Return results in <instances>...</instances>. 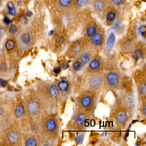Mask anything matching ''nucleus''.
Wrapping results in <instances>:
<instances>
[{
    "label": "nucleus",
    "instance_id": "obj_1",
    "mask_svg": "<svg viewBox=\"0 0 146 146\" xmlns=\"http://www.w3.org/2000/svg\"><path fill=\"white\" fill-rule=\"evenodd\" d=\"M38 129L41 139L57 140L60 130V124L57 115L45 112L41 115L39 120Z\"/></svg>",
    "mask_w": 146,
    "mask_h": 146
},
{
    "label": "nucleus",
    "instance_id": "obj_2",
    "mask_svg": "<svg viewBox=\"0 0 146 146\" xmlns=\"http://www.w3.org/2000/svg\"><path fill=\"white\" fill-rule=\"evenodd\" d=\"M99 94L91 90L84 89L75 99L76 109L84 110L92 115L97 108Z\"/></svg>",
    "mask_w": 146,
    "mask_h": 146
},
{
    "label": "nucleus",
    "instance_id": "obj_3",
    "mask_svg": "<svg viewBox=\"0 0 146 146\" xmlns=\"http://www.w3.org/2000/svg\"><path fill=\"white\" fill-rule=\"evenodd\" d=\"M137 26L136 23L130 24L127 32L116 43V47L121 55L130 54L138 41Z\"/></svg>",
    "mask_w": 146,
    "mask_h": 146
},
{
    "label": "nucleus",
    "instance_id": "obj_4",
    "mask_svg": "<svg viewBox=\"0 0 146 146\" xmlns=\"http://www.w3.org/2000/svg\"><path fill=\"white\" fill-rule=\"evenodd\" d=\"M33 25L26 26L21 28L16 37L18 49L20 52L30 49L35 44L36 33Z\"/></svg>",
    "mask_w": 146,
    "mask_h": 146
},
{
    "label": "nucleus",
    "instance_id": "obj_5",
    "mask_svg": "<svg viewBox=\"0 0 146 146\" xmlns=\"http://www.w3.org/2000/svg\"><path fill=\"white\" fill-rule=\"evenodd\" d=\"M133 115L115 101L111 109L110 117L116 126L123 130L127 127Z\"/></svg>",
    "mask_w": 146,
    "mask_h": 146
},
{
    "label": "nucleus",
    "instance_id": "obj_6",
    "mask_svg": "<svg viewBox=\"0 0 146 146\" xmlns=\"http://www.w3.org/2000/svg\"><path fill=\"white\" fill-rule=\"evenodd\" d=\"M124 74L118 68L104 72V89L110 91H119L122 87Z\"/></svg>",
    "mask_w": 146,
    "mask_h": 146
},
{
    "label": "nucleus",
    "instance_id": "obj_7",
    "mask_svg": "<svg viewBox=\"0 0 146 146\" xmlns=\"http://www.w3.org/2000/svg\"><path fill=\"white\" fill-rule=\"evenodd\" d=\"M91 116L84 110L75 109L67 124V129L76 132H82L86 129L87 121Z\"/></svg>",
    "mask_w": 146,
    "mask_h": 146
},
{
    "label": "nucleus",
    "instance_id": "obj_8",
    "mask_svg": "<svg viewBox=\"0 0 146 146\" xmlns=\"http://www.w3.org/2000/svg\"><path fill=\"white\" fill-rule=\"evenodd\" d=\"M132 78L136 88L138 103L146 100V64L142 67L133 72Z\"/></svg>",
    "mask_w": 146,
    "mask_h": 146
},
{
    "label": "nucleus",
    "instance_id": "obj_9",
    "mask_svg": "<svg viewBox=\"0 0 146 146\" xmlns=\"http://www.w3.org/2000/svg\"><path fill=\"white\" fill-rule=\"evenodd\" d=\"M84 74L85 75L84 85L86 87L84 89L100 94L104 89L103 71Z\"/></svg>",
    "mask_w": 146,
    "mask_h": 146
},
{
    "label": "nucleus",
    "instance_id": "obj_10",
    "mask_svg": "<svg viewBox=\"0 0 146 146\" xmlns=\"http://www.w3.org/2000/svg\"><path fill=\"white\" fill-rule=\"evenodd\" d=\"M119 92L116 102L133 114L135 108L134 88L122 90Z\"/></svg>",
    "mask_w": 146,
    "mask_h": 146
},
{
    "label": "nucleus",
    "instance_id": "obj_11",
    "mask_svg": "<svg viewBox=\"0 0 146 146\" xmlns=\"http://www.w3.org/2000/svg\"><path fill=\"white\" fill-rule=\"evenodd\" d=\"M14 112L12 111L11 103L0 99V130H4L11 126Z\"/></svg>",
    "mask_w": 146,
    "mask_h": 146
},
{
    "label": "nucleus",
    "instance_id": "obj_12",
    "mask_svg": "<svg viewBox=\"0 0 146 146\" xmlns=\"http://www.w3.org/2000/svg\"><path fill=\"white\" fill-rule=\"evenodd\" d=\"M107 38L105 29L101 26L96 34L87 42L94 52L100 53L104 49Z\"/></svg>",
    "mask_w": 146,
    "mask_h": 146
},
{
    "label": "nucleus",
    "instance_id": "obj_13",
    "mask_svg": "<svg viewBox=\"0 0 146 146\" xmlns=\"http://www.w3.org/2000/svg\"><path fill=\"white\" fill-rule=\"evenodd\" d=\"M87 42V40L82 37L72 41L66 50L65 52L66 57L72 60L77 57Z\"/></svg>",
    "mask_w": 146,
    "mask_h": 146
},
{
    "label": "nucleus",
    "instance_id": "obj_14",
    "mask_svg": "<svg viewBox=\"0 0 146 146\" xmlns=\"http://www.w3.org/2000/svg\"><path fill=\"white\" fill-rule=\"evenodd\" d=\"M105 58L100 53L95 52L90 62L83 70L84 74L99 72L104 70Z\"/></svg>",
    "mask_w": 146,
    "mask_h": 146
},
{
    "label": "nucleus",
    "instance_id": "obj_15",
    "mask_svg": "<svg viewBox=\"0 0 146 146\" xmlns=\"http://www.w3.org/2000/svg\"><path fill=\"white\" fill-rule=\"evenodd\" d=\"M4 130L5 131L4 141L10 145H18L22 142L21 132L17 128L11 126Z\"/></svg>",
    "mask_w": 146,
    "mask_h": 146
},
{
    "label": "nucleus",
    "instance_id": "obj_16",
    "mask_svg": "<svg viewBox=\"0 0 146 146\" xmlns=\"http://www.w3.org/2000/svg\"><path fill=\"white\" fill-rule=\"evenodd\" d=\"M119 12L117 7L110 5L106 9L102 17L104 24L106 27H111L119 19Z\"/></svg>",
    "mask_w": 146,
    "mask_h": 146
},
{
    "label": "nucleus",
    "instance_id": "obj_17",
    "mask_svg": "<svg viewBox=\"0 0 146 146\" xmlns=\"http://www.w3.org/2000/svg\"><path fill=\"white\" fill-rule=\"evenodd\" d=\"M130 54L134 61V65L136 66L139 61L146 58V42L143 40H138Z\"/></svg>",
    "mask_w": 146,
    "mask_h": 146
},
{
    "label": "nucleus",
    "instance_id": "obj_18",
    "mask_svg": "<svg viewBox=\"0 0 146 146\" xmlns=\"http://www.w3.org/2000/svg\"><path fill=\"white\" fill-rule=\"evenodd\" d=\"M101 25L94 18L87 21L83 28L82 37L88 41L98 32Z\"/></svg>",
    "mask_w": 146,
    "mask_h": 146
},
{
    "label": "nucleus",
    "instance_id": "obj_19",
    "mask_svg": "<svg viewBox=\"0 0 146 146\" xmlns=\"http://www.w3.org/2000/svg\"><path fill=\"white\" fill-rule=\"evenodd\" d=\"M56 84L63 100L71 95L74 86L73 82L71 79L66 78H62L57 82Z\"/></svg>",
    "mask_w": 146,
    "mask_h": 146
},
{
    "label": "nucleus",
    "instance_id": "obj_20",
    "mask_svg": "<svg viewBox=\"0 0 146 146\" xmlns=\"http://www.w3.org/2000/svg\"><path fill=\"white\" fill-rule=\"evenodd\" d=\"M10 61V58L7 56L4 51L0 54V75L2 76H8L12 70Z\"/></svg>",
    "mask_w": 146,
    "mask_h": 146
},
{
    "label": "nucleus",
    "instance_id": "obj_21",
    "mask_svg": "<svg viewBox=\"0 0 146 146\" xmlns=\"http://www.w3.org/2000/svg\"><path fill=\"white\" fill-rule=\"evenodd\" d=\"M91 3L95 13L101 18L111 4L110 0H91Z\"/></svg>",
    "mask_w": 146,
    "mask_h": 146
},
{
    "label": "nucleus",
    "instance_id": "obj_22",
    "mask_svg": "<svg viewBox=\"0 0 146 146\" xmlns=\"http://www.w3.org/2000/svg\"><path fill=\"white\" fill-rule=\"evenodd\" d=\"M4 49V51L7 52L8 55H12L14 53L21 54L18 49L16 39L15 37H7L5 42Z\"/></svg>",
    "mask_w": 146,
    "mask_h": 146
},
{
    "label": "nucleus",
    "instance_id": "obj_23",
    "mask_svg": "<svg viewBox=\"0 0 146 146\" xmlns=\"http://www.w3.org/2000/svg\"><path fill=\"white\" fill-rule=\"evenodd\" d=\"M94 53L95 52L88 44V42H87L83 49L77 57L85 67L91 59Z\"/></svg>",
    "mask_w": 146,
    "mask_h": 146
},
{
    "label": "nucleus",
    "instance_id": "obj_24",
    "mask_svg": "<svg viewBox=\"0 0 146 146\" xmlns=\"http://www.w3.org/2000/svg\"><path fill=\"white\" fill-rule=\"evenodd\" d=\"M118 54L115 52H111L106 56V59H105L104 70L107 71L118 68Z\"/></svg>",
    "mask_w": 146,
    "mask_h": 146
},
{
    "label": "nucleus",
    "instance_id": "obj_25",
    "mask_svg": "<svg viewBox=\"0 0 146 146\" xmlns=\"http://www.w3.org/2000/svg\"><path fill=\"white\" fill-rule=\"evenodd\" d=\"M73 0H55L57 10L62 13H66L72 10Z\"/></svg>",
    "mask_w": 146,
    "mask_h": 146
},
{
    "label": "nucleus",
    "instance_id": "obj_26",
    "mask_svg": "<svg viewBox=\"0 0 146 146\" xmlns=\"http://www.w3.org/2000/svg\"><path fill=\"white\" fill-rule=\"evenodd\" d=\"M39 136V135H38ZM33 134L27 135L24 137L25 146H37L41 144V137Z\"/></svg>",
    "mask_w": 146,
    "mask_h": 146
},
{
    "label": "nucleus",
    "instance_id": "obj_27",
    "mask_svg": "<svg viewBox=\"0 0 146 146\" xmlns=\"http://www.w3.org/2000/svg\"><path fill=\"white\" fill-rule=\"evenodd\" d=\"M115 37L114 34L113 32H111L109 35L108 38H107L105 47L104 49L106 56L108 55L112 52V49L115 43Z\"/></svg>",
    "mask_w": 146,
    "mask_h": 146
},
{
    "label": "nucleus",
    "instance_id": "obj_28",
    "mask_svg": "<svg viewBox=\"0 0 146 146\" xmlns=\"http://www.w3.org/2000/svg\"><path fill=\"white\" fill-rule=\"evenodd\" d=\"M27 109L30 114L32 115H36L40 112L41 108L38 101L34 100L29 101L27 104Z\"/></svg>",
    "mask_w": 146,
    "mask_h": 146
},
{
    "label": "nucleus",
    "instance_id": "obj_29",
    "mask_svg": "<svg viewBox=\"0 0 146 146\" xmlns=\"http://www.w3.org/2000/svg\"><path fill=\"white\" fill-rule=\"evenodd\" d=\"M70 67H71L72 72L74 75H76L81 71H82L84 68V66L78 57L73 59Z\"/></svg>",
    "mask_w": 146,
    "mask_h": 146
},
{
    "label": "nucleus",
    "instance_id": "obj_30",
    "mask_svg": "<svg viewBox=\"0 0 146 146\" xmlns=\"http://www.w3.org/2000/svg\"><path fill=\"white\" fill-rule=\"evenodd\" d=\"M18 24H12L6 29V34L8 37H16L21 30Z\"/></svg>",
    "mask_w": 146,
    "mask_h": 146
},
{
    "label": "nucleus",
    "instance_id": "obj_31",
    "mask_svg": "<svg viewBox=\"0 0 146 146\" xmlns=\"http://www.w3.org/2000/svg\"><path fill=\"white\" fill-rule=\"evenodd\" d=\"M91 2V0H73L72 10H80L86 7Z\"/></svg>",
    "mask_w": 146,
    "mask_h": 146
},
{
    "label": "nucleus",
    "instance_id": "obj_32",
    "mask_svg": "<svg viewBox=\"0 0 146 146\" xmlns=\"http://www.w3.org/2000/svg\"><path fill=\"white\" fill-rule=\"evenodd\" d=\"M64 36L62 35L57 36L55 39V47L57 50L59 51L64 45L66 43Z\"/></svg>",
    "mask_w": 146,
    "mask_h": 146
},
{
    "label": "nucleus",
    "instance_id": "obj_33",
    "mask_svg": "<svg viewBox=\"0 0 146 146\" xmlns=\"http://www.w3.org/2000/svg\"><path fill=\"white\" fill-rule=\"evenodd\" d=\"M25 113L24 106L22 104L17 105L14 109V114L17 118H21L24 116Z\"/></svg>",
    "mask_w": 146,
    "mask_h": 146
},
{
    "label": "nucleus",
    "instance_id": "obj_34",
    "mask_svg": "<svg viewBox=\"0 0 146 146\" xmlns=\"http://www.w3.org/2000/svg\"><path fill=\"white\" fill-rule=\"evenodd\" d=\"M139 111L140 116L143 119L146 118V100L139 103Z\"/></svg>",
    "mask_w": 146,
    "mask_h": 146
},
{
    "label": "nucleus",
    "instance_id": "obj_35",
    "mask_svg": "<svg viewBox=\"0 0 146 146\" xmlns=\"http://www.w3.org/2000/svg\"><path fill=\"white\" fill-rule=\"evenodd\" d=\"M146 25L144 24L140 25L138 28L137 27L138 34L141 36L144 39L146 38Z\"/></svg>",
    "mask_w": 146,
    "mask_h": 146
},
{
    "label": "nucleus",
    "instance_id": "obj_36",
    "mask_svg": "<svg viewBox=\"0 0 146 146\" xmlns=\"http://www.w3.org/2000/svg\"><path fill=\"white\" fill-rule=\"evenodd\" d=\"M6 29L5 25L0 22V44L4 39L5 35L6 34Z\"/></svg>",
    "mask_w": 146,
    "mask_h": 146
},
{
    "label": "nucleus",
    "instance_id": "obj_37",
    "mask_svg": "<svg viewBox=\"0 0 146 146\" xmlns=\"http://www.w3.org/2000/svg\"><path fill=\"white\" fill-rule=\"evenodd\" d=\"M59 66H60L62 69V70H67L70 68V65L68 63V61L66 60H61L59 64Z\"/></svg>",
    "mask_w": 146,
    "mask_h": 146
},
{
    "label": "nucleus",
    "instance_id": "obj_38",
    "mask_svg": "<svg viewBox=\"0 0 146 146\" xmlns=\"http://www.w3.org/2000/svg\"><path fill=\"white\" fill-rule=\"evenodd\" d=\"M126 0H110L111 4L116 7H118L124 5Z\"/></svg>",
    "mask_w": 146,
    "mask_h": 146
},
{
    "label": "nucleus",
    "instance_id": "obj_39",
    "mask_svg": "<svg viewBox=\"0 0 146 146\" xmlns=\"http://www.w3.org/2000/svg\"><path fill=\"white\" fill-rule=\"evenodd\" d=\"M83 132H80V134L76 136V138H75V142L77 144H81L82 143L84 136V133H83Z\"/></svg>",
    "mask_w": 146,
    "mask_h": 146
},
{
    "label": "nucleus",
    "instance_id": "obj_40",
    "mask_svg": "<svg viewBox=\"0 0 146 146\" xmlns=\"http://www.w3.org/2000/svg\"><path fill=\"white\" fill-rule=\"evenodd\" d=\"M53 72H54L55 75H59L61 72H62V70L61 67H60V66H55L53 69Z\"/></svg>",
    "mask_w": 146,
    "mask_h": 146
},
{
    "label": "nucleus",
    "instance_id": "obj_41",
    "mask_svg": "<svg viewBox=\"0 0 146 146\" xmlns=\"http://www.w3.org/2000/svg\"><path fill=\"white\" fill-rule=\"evenodd\" d=\"M27 19H26V18L25 16H22L20 18V22H21V24H26V23L27 22Z\"/></svg>",
    "mask_w": 146,
    "mask_h": 146
},
{
    "label": "nucleus",
    "instance_id": "obj_42",
    "mask_svg": "<svg viewBox=\"0 0 146 146\" xmlns=\"http://www.w3.org/2000/svg\"><path fill=\"white\" fill-rule=\"evenodd\" d=\"M7 84V83L5 81L3 80L2 78H0V86L5 87L6 86Z\"/></svg>",
    "mask_w": 146,
    "mask_h": 146
},
{
    "label": "nucleus",
    "instance_id": "obj_43",
    "mask_svg": "<svg viewBox=\"0 0 146 146\" xmlns=\"http://www.w3.org/2000/svg\"><path fill=\"white\" fill-rule=\"evenodd\" d=\"M4 0H0V7L2 6L3 5V2H4Z\"/></svg>",
    "mask_w": 146,
    "mask_h": 146
},
{
    "label": "nucleus",
    "instance_id": "obj_44",
    "mask_svg": "<svg viewBox=\"0 0 146 146\" xmlns=\"http://www.w3.org/2000/svg\"><path fill=\"white\" fill-rule=\"evenodd\" d=\"M1 143H1V141H0V145H2V144H1Z\"/></svg>",
    "mask_w": 146,
    "mask_h": 146
}]
</instances>
